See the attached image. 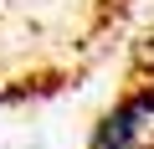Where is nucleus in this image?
Masks as SVG:
<instances>
[{"instance_id":"obj_1","label":"nucleus","mask_w":154,"mask_h":149,"mask_svg":"<svg viewBox=\"0 0 154 149\" xmlns=\"http://www.w3.org/2000/svg\"><path fill=\"white\" fill-rule=\"evenodd\" d=\"M139 67H144V72H154V36H144V41H139Z\"/></svg>"},{"instance_id":"obj_2","label":"nucleus","mask_w":154,"mask_h":149,"mask_svg":"<svg viewBox=\"0 0 154 149\" xmlns=\"http://www.w3.org/2000/svg\"><path fill=\"white\" fill-rule=\"evenodd\" d=\"M139 149H144V144H139Z\"/></svg>"}]
</instances>
